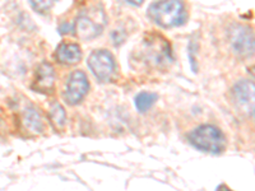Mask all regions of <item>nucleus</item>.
Instances as JSON below:
<instances>
[{"label": "nucleus", "mask_w": 255, "mask_h": 191, "mask_svg": "<svg viewBox=\"0 0 255 191\" xmlns=\"http://www.w3.org/2000/svg\"><path fill=\"white\" fill-rule=\"evenodd\" d=\"M148 18L162 28L184 26L188 20V12L183 1H156L148 8Z\"/></svg>", "instance_id": "1"}, {"label": "nucleus", "mask_w": 255, "mask_h": 191, "mask_svg": "<svg viewBox=\"0 0 255 191\" xmlns=\"http://www.w3.org/2000/svg\"><path fill=\"white\" fill-rule=\"evenodd\" d=\"M191 147L204 153L221 154L226 149V138L220 127L204 124L195 127L188 136Z\"/></svg>", "instance_id": "2"}, {"label": "nucleus", "mask_w": 255, "mask_h": 191, "mask_svg": "<svg viewBox=\"0 0 255 191\" xmlns=\"http://www.w3.org/2000/svg\"><path fill=\"white\" fill-rule=\"evenodd\" d=\"M105 23H106V17L104 10L95 6L79 13L73 24V32L81 40H93L101 35Z\"/></svg>", "instance_id": "3"}, {"label": "nucleus", "mask_w": 255, "mask_h": 191, "mask_svg": "<svg viewBox=\"0 0 255 191\" xmlns=\"http://www.w3.org/2000/svg\"><path fill=\"white\" fill-rule=\"evenodd\" d=\"M88 67L93 76L102 83H108L115 77L116 61L108 50H95L88 56Z\"/></svg>", "instance_id": "4"}, {"label": "nucleus", "mask_w": 255, "mask_h": 191, "mask_svg": "<svg viewBox=\"0 0 255 191\" xmlns=\"http://www.w3.org/2000/svg\"><path fill=\"white\" fill-rule=\"evenodd\" d=\"M229 40L232 50L240 58L254 55V33L249 26L235 23L229 29Z\"/></svg>", "instance_id": "5"}, {"label": "nucleus", "mask_w": 255, "mask_h": 191, "mask_svg": "<svg viewBox=\"0 0 255 191\" xmlns=\"http://www.w3.org/2000/svg\"><path fill=\"white\" fill-rule=\"evenodd\" d=\"M90 90V82L82 70H76L69 76L64 91V101L70 106L78 104L86 97Z\"/></svg>", "instance_id": "6"}, {"label": "nucleus", "mask_w": 255, "mask_h": 191, "mask_svg": "<svg viewBox=\"0 0 255 191\" xmlns=\"http://www.w3.org/2000/svg\"><path fill=\"white\" fill-rule=\"evenodd\" d=\"M234 102L239 111L248 116L254 115V84L248 79L238 82L232 90Z\"/></svg>", "instance_id": "7"}, {"label": "nucleus", "mask_w": 255, "mask_h": 191, "mask_svg": "<svg viewBox=\"0 0 255 191\" xmlns=\"http://www.w3.org/2000/svg\"><path fill=\"white\" fill-rule=\"evenodd\" d=\"M54 83H55L54 68L46 61L41 63L40 67L36 70L35 84L32 88L40 93H49L54 90Z\"/></svg>", "instance_id": "8"}, {"label": "nucleus", "mask_w": 255, "mask_h": 191, "mask_svg": "<svg viewBox=\"0 0 255 191\" xmlns=\"http://www.w3.org/2000/svg\"><path fill=\"white\" fill-rule=\"evenodd\" d=\"M82 50L79 45L72 42H61L55 51V59L61 65H74L82 60Z\"/></svg>", "instance_id": "9"}, {"label": "nucleus", "mask_w": 255, "mask_h": 191, "mask_svg": "<svg viewBox=\"0 0 255 191\" xmlns=\"http://www.w3.org/2000/svg\"><path fill=\"white\" fill-rule=\"evenodd\" d=\"M23 121L27 129H29L33 133H42L44 130V122H42V117L37 110L33 107L26 108L23 113Z\"/></svg>", "instance_id": "10"}, {"label": "nucleus", "mask_w": 255, "mask_h": 191, "mask_svg": "<svg viewBox=\"0 0 255 191\" xmlns=\"http://www.w3.org/2000/svg\"><path fill=\"white\" fill-rule=\"evenodd\" d=\"M158 96L152 92H140L135 97V107L139 112H145L156 103Z\"/></svg>", "instance_id": "11"}, {"label": "nucleus", "mask_w": 255, "mask_h": 191, "mask_svg": "<svg viewBox=\"0 0 255 191\" xmlns=\"http://www.w3.org/2000/svg\"><path fill=\"white\" fill-rule=\"evenodd\" d=\"M49 117L52 124H54V126L58 127V129H63L65 122H67V113H65V110H64L63 106L60 103H58V102L51 104V107L49 110Z\"/></svg>", "instance_id": "12"}, {"label": "nucleus", "mask_w": 255, "mask_h": 191, "mask_svg": "<svg viewBox=\"0 0 255 191\" xmlns=\"http://www.w3.org/2000/svg\"><path fill=\"white\" fill-rule=\"evenodd\" d=\"M29 5L35 9L37 13L44 14V13H47L52 8L54 3L52 1H29Z\"/></svg>", "instance_id": "13"}, {"label": "nucleus", "mask_w": 255, "mask_h": 191, "mask_svg": "<svg viewBox=\"0 0 255 191\" xmlns=\"http://www.w3.org/2000/svg\"><path fill=\"white\" fill-rule=\"evenodd\" d=\"M198 46L194 41H191L190 45H189V59H190L191 69L193 72H197V60H195V55H197Z\"/></svg>", "instance_id": "14"}, {"label": "nucleus", "mask_w": 255, "mask_h": 191, "mask_svg": "<svg viewBox=\"0 0 255 191\" xmlns=\"http://www.w3.org/2000/svg\"><path fill=\"white\" fill-rule=\"evenodd\" d=\"M73 31V26L72 24H69L67 22V23H63L60 24V27H59V32H60L61 35H65V33H69V32Z\"/></svg>", "instance_id": "15"}, {"label": "nucleus", "mask_w": 255, "mask_h": 191, "mask_svg": "<svg viewBox=\"0 0 255 191\" xmlns=\"http://www.w3.org/2000/svg\"><path fill=\"white\" fill-rule=\"evenodd\" d=\"M216 191H232V190L229 188V186L225 185V184H221V185L216 189Z\"/></svg>", "instance_id": "16"}]
</instances>
